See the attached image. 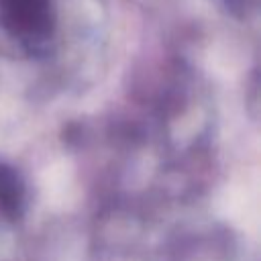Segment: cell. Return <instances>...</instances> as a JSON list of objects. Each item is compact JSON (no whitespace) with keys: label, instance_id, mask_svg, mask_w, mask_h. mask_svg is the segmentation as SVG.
Instances as JSON below:
<instances>
[{"label":"cell","instance_id":"6da1fadb","mask_svg":"<svg viewBox=\"0 0 261 261\" xmlns=\"http://www.w3.org/2000/svg\"><path fill=\"white\" fill-rule=\"evenodd\" d=\"M253 2L255 0H224L226 8L234 14V16H247L253 8Z\"/></svg>","mask_w":261,"mask_h":261}]
</instances>
